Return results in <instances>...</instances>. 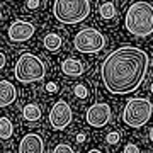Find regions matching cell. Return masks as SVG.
Returning <instances> with one entry per match:
<instances>
[{"mask_svg": "<svg viewBox=\"0 0 153 153\" xmlns=\"http://www.w3.org/2000/svg\"><path fill=\"white\" fill-rule=\"evenodd\" d=\"M5 55H4V53H0V70H2V68H4V66H5Z\"/></svg>", "mask_w": 153, "mask_h": 153, "instance_id": "23", "label": "cell"}, {"mask_svg": "<svg viewBox=\"0 0 153 153\" xmlns=\"http://www.w3.org/2000/svg\"><path fill=\"white\" fill-rule=\"evenodd\" d=\"M34 27L31 22L27 21H14L9 27V39L14 43H24L34 36Z\"/></svg>", "mask_w": 153, "mask_h": 153, "instance_id": "9", "label": "cell"}, {"mask_svg": "<svg viewBox=\"0 0 153 153\" xmlns=\"http://www.w3.org/2000/svg\"><path fill=\"white\" fill-rule=\"evenodd\" d=\"M87 153H104V152H100V150H88Z\"/></svg>", "mask_w": 153, "mask_h": 153, "instance_id": "26", "label": "cell"}, {"mask_svg": "<svg viewBox=\"0 0 153 153\" xmlns=\"http://www.w3.org/2000/svg\"><path fill=\"white\" fill-rule=\"evenodd\" d=\"M119 140H121V134L117 131H112L105 136V141L109 143V145H116V143H119Z\"/></svg>", "mask_w": 153, "mask_h": 153, "instance_id": "19", "label": "cell"}, {"mask_svg": "<svg viewBox=\"0 0 153 153\" xmlns=\"http://www.w3.org/2000/svg\"><path fill=\"white\" fill-rule=\"evenodd\" d=\"M124 26L136 38H146L153 33V5L146 0H136L126 10Z\"/></svg>", "mask_w": 153, "mask_h": 153, "instance_id": "2", "label": "cell"}, {"mask_svg": "<svg viewBox=\"0 0 153 153\" xmlns=\"http://www.w3.org/2000/svg\"><path fill=\"white\" fill-rule=\"evenodd\" d=\"M61 70L63 73L68 76H80L85 71V65H83L80 60H75V58H66L63 63H61Z\"/></svg>", "mask_w": 153, "mask_h": 153, "instance_id": "12", "label": "cell"}, {"mask_svg": "<svg viewBox=\"0 0 153 153\" xmlns=\"http://www.w3.org/2000/svg\"><path fill=\"white\" fill-rule=\"evenodd\" d=\"M0 19H2V12H0Z\"/></svg>", "mask_w": 153, "mask_h": 153, "instance_id": "29", "label": "cell"}, {"mask_svg": "<svg viewBox=\"0 0 153 153\" xmlns=\"http://www.w3.org/2000/svg\"><path fill=\"white\" fill-rule=\"evenodd\" d=\"M16 99H17V88L14 87V83L9 82V80H2L0 82V109L14 104Z\"/></svg>", "mask_w": 153, "mask_h": 153, "instance_id": "11", "label": "cell"}, {"mask_svg": "<svg viewBox=\"0 0 153 153\" xmlns=\"http://www.w3.org/2000/svg\"><path fill=\"white\" fill-rule=\"evenodd\" d=\"M53 153H75V150L68 145V143H60L53 148Z\"/></svg>", "mask_w": 153, "mask_h": 153, "instance_id": "17", "label": "cell"}, {"mask_svg": "<svg viewBox=\"0 0 153 153\" xmlns=\"http://www.w3.org/2000/svg\"><path fill=\"white\" fill-rule=\"evenodd\" d=\"M14 134V124L10 123L9 117H0V138L9 140Z\"/></svg>", "mask_w": 153, "mask_h": 153, "instance_id": "15", "label": "cell"}, {"mask_svg": "<svg viewBox=\"0 0 153 153\" xmlns=\"http://www.w3.org/2000/svg\"><path fill=\"white\" fill-rule=\"evenodd\" d=\"M44 75H46V65L39 56L33 53H24L19 56L16 68H14V76L21 83L41 82Z\"/></svg>", "mask_w": 153, "mask_h": 153, "instance_id": "4", "label": "cell"}, {"mask_svg": "<svg viewBox=\"0 0 153 153\" xmlns=\"http://www.w3.org/2000/svg\"><path fill=\"white\" fill-rule=\"evenodd\" d=\"M22 116H24V119L27 121L29 124H36L41 119V109L36 104H27L22 109Z\"/></svg>", "mask_w": 153, "mask_h": 153, "instance_id": "13", "label": "cell"}, {"mask_svg": "<svg viewBox=\"0 0 153 153\" xmlns=\"http://www.w3.org/2000/svg\"><path fill=\"white\" fill-rule=\"evenodd\" d=\"M153 114V104L145 97L129 99L123 109V123L129 128H141L150 121Z\"/></svg>", "mask_w": 153, "mask_h": 153, "instance_id": "5", "label": "cell"}, {"mask_svg": "<svg viewBox=\"0 0 153 153\" xmlns=\"http://www.w3.org/2000/svg\"><path fill=\"white\" fill-rule=\"evenodd\" d=\"M85 119L90 126L94 128H104L105 124H109L111 119H112V111H111V105L105 104V102H95L87 109V114H85Z\"/></svg>", "mask_w": 153, "mask_h": 153, "instance_id": "7", "label": "cell"}, {"mask_svg": "<svg viewBox=\"0 0 153 153\" xmlns=\"http://www.w3.org/2000/svg\"><path fill=\"white\" fill-rule=\"evenodd\" d=\"M5 2H14V0H5Z\"/></svg>", "mask_w": 153, "mask_h": 153, "instance_id": "27", "label": "cell"}, {"mask_svg": "<svg viewBox=\"0 0 153 153\" xmlns=\"http://www.w3.org/2000/svg\"><path fill=\"white\" fill-rule=\"evenodd\" d=\"M99 12H100L102 19H112L116 14V7L112 2H104V4H100V7H99Z\"/></svg>", "mask_w": 153, "mask_h": 153, "instance_id": "16", "label": "cell"}, {"mask_svg": "<svg viewBox=\"0 0 153 153\" xmlns=\"http://www.w3.org/2000/svg\"><path fill=\"white\" fill-rule=\"evenodd\" d=\"M19 153H44V141L38 133H27L19 143Z\"/></svg>", "mask_w": 153, "mask_h": 153, "instance_id": "10", "label": "cell"}, {"mask_svg": "<svg viewBox=\"0 0 153 153\" xmlns=\"http://www.w3.org/2000/svg\"><path fill=\"white\" fill-rule=\"evenodd\" d=\"M39 5H41V0H27V9L31 10H36Z\"/></svg>", "mask_w": 153, "mask_h": 153, "instance_id": "21", "label": "cell"}, {"mask_svg": "<svg viewBox=\"0 0 153 153\" xmlns=\"http://www.w3.org/2000/svg\"><path fill=\"white\" fill-rule=\"evenodd\" d=\"M152 92H153V83H152Z\"/></svg>", "mask_w": 153, "mask_h": 153, "instance_id": "28", "label": "cell"}, {"mask_svg": "<svg viewBox=\"0 0 153 153\" xmlns=\"http://www.w3.org/2000/svg\"><path fill=\"white\" fill-rule=\"evenodd\" d=\"M46 90H48V92H56V90H58V85L53 83V82H49V83H46Z\"/></svg>", "mask_w": 153, "mask_h": 153, "instance_id": "22", "label": "cell"}, {"mask_svg": "<svg viewBox=\"0 0 153 153\" xmlns=\"http://www.w3.org/2000/svg\"><path fill=\"white\" fill-rule=\"evenodd\" d=\"M73 46L76 51H80L83 55H95L104 49L105 38L95 27H85L76 33L75 39H73Z\"/></svg>", "mask_w": 153, "mask_h": 153, "instance_id": "6", "label": "cell"}, {"mask_svg": "<svg viewBox=\"0 0 153 153\" xmlns=\"http://www.w3.org/2000/svg\"><path fill=\"white\" fill-rule=\"evenodd\" d=\"M76 141H78V143L85 141V133H78V134H76Z\"/></svg>", "mask_w": 153, "mask_h": 153, "instance_id": "24", "label": "cell"}, {"mask_svg": "<svg viewBox=\"0 0 153 153\" xmlns=\"http://www.w3.org/2000/svg\"><path fill=\"white\" fill-rule=\"evenodd\" d=\"M71 117H73L71 107H70L68 102H65V100L55 102L53 107H51V111H49V124L53 126L55 129H58V131L65 129L66 126L70 124Z\"/></svg>", "mask_w": 153, "mask_h": 153, "instance_id": "8", "label": "cell"}, {"mask_svg": "<svg viewBox=\"0 0 153 153\" xmlns=\"http://www.w3.org/2000/svg\"><path fill=\"white\" fill-rule=\"evenodd\" d=\"M55 19L61 24H78L90 14L88 0H55L53 5Z\"/></svg>", "mask_w": 153, "mask_h": 153, "instance_id": "3", "label": "cell"}, {"mask_svg": "<svg viewBox=\"0 0 153 153\" xmlns=\"http://www.w3.org/2000/svg\"><path fill=\"white\" fill-rule=\"evenodd\" d=\"M73 92H75V95H76L78 99H87V97H88V90H87V87H85V85H82V83L75 85Z\"/></svg>", "mask_w": 153, "mask_h": 153, "instance_id": "18", "label": "cell"}, {"mask_svg": "<svg viewBox=\"0 0 153 153\" xmlns=\"http://www.w3.org/2000/svg\"><path fill=\"white\" fill-rule=\"evenodd\" d=\"M43 44H44V48L48 49V51H58V49L61 48L63 41H61V38L58 36V34L49 33V34H46V36H44Z\"/></svg>", "mask_w": 153, "mask_h": 153, "instance_id": "14", "label": "cell"}, {"mask_svg": "<svg viewBox=\"0 0 153 153\" xmlns=\"http://www.w3.org/2000/svg\"><path fill=\"white\" fill-rule=\"evenodd\" d=\"M150 56L136 46H123L111 53L100 66L104 87L114 95L134 92L146 78Z\"/></svg>", "mask_w": 153, "mask_h": 153, "instance_id": "1", "label": "cell"}, {"mask_svg": "<svg viewBox=\"0 0 153 153\" xmlns=\"http://www.w3.org/2000/svg\"><path fill=\"white\" fill-rule=\"evenodd\" d=\"M123 153H140V148L134 143H128L124 146V150H123Z\"/></svg>", "mask_w": 153, "mask_h": 153, "instance_id": "20", "label": "cell"}, {"mask_svg": "<svg viewBox=\"0 0 153 153\" xmlns=\"http://www.w3.org/2000/svg\"><path fill=\"white\" fill-rule=\"evenodd\" d=\"M148 136H150V140L153 141V126H152V129H150V133H148Z\"/></svg>", "mask_w": 153, "mask_h": 153, "instance_id": "25", "label": "cell"}]
</instances>
